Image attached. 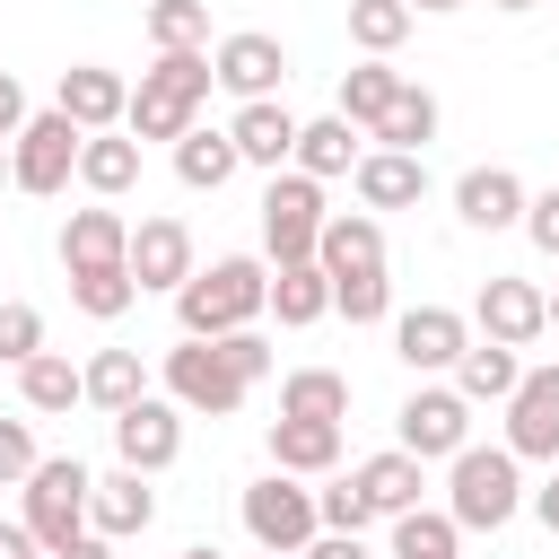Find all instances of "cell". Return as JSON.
I'll return each mask as SVG.
<instances>
[{
    "label": "cell",
    "mask_w": 559,
    "mask_h": 559,
    "mask_svg": "<svg viewBox=\"0 0 559 559\" xmlns=\"http://www.w3.org/2000/svg\"><path fill=\"white\" fill-rule=\"evenodd\" d=\"M271 314V262L262 253H218L210 271L192 262V280L175 288V323L192 341H218V332H245Z\"/></svg>",
    "instance_id": "obj_1"
},
{
    "label": "cell",
    "mask_w": 559,
    "mask_h": 559,
    "mask_svg": "<svg viewBox=\"0 0 559 559\" xmlns=\"http://www.w3.org/2000/svg\"><path fill=\"white\" fill-rule=\"evenodd\" d=\"M210 44H192V52H157L148 70H140V87H131V105H122V131L131 140H183L192 131V114L210 105Z\"/></svg>",
    "instance_id": "obj_2"
},
{
    "label": "cell",
    "mask_w": 559,
    "mask_h": 559,
    "mask_svg": "<svg viewBox=\"0 0 559 559\" xmlns=\"http://www.w3.org/2000/svg\"><path fill=\"white\" fill-rule=\"evenodd\" d=\"M515 507H524V463L507 445L445 454V515H454V533H498V524H515Z\"/></svg>",
    "instance_id": "obj_3"
},
{
    "label": "cell",
    "mask_w": 559,
    "mask_h": 559,
    "mask_svg": "<svg viewBox=\"0 0 559 559\" xmlns=\"http://www.w3.org/2000/svg\"><path fill=\"white\" fill-rule=\"evenodd\" d=\"M157 376H166V402H175L183 419H236V411H245V393H253V384L236 376L227 341H192V332L166 349V367H157Z\"/></svg>",
    "instance_id": "obj_4"
},
{
    "label": "cell",
    "mask_w": 559,
    "mask_h": 559,
    "mask_svg": "<svg viewBox=\"0 0 559 559\" xmlns=\"http://www.w3.org/2000/svg\"><path fill=\"white\" fill-rule=\"evenodd\" d=\"M79 140H87V131H79L61 105L26 114V122H17V140H9V183H17V192H35V201L70 192V175H79Z\"/></svg>",
    "instance_id": "obj_5"
},
{
    "label": "cell",
    "mask_w": 559,
    "mask_h": 559,
    "mask_svg": "<svg viewBox=\"0 0 559 559\" xmlns=\"http://www.w3.org/2000/svg\"><path fill=\"white\" fill-rule=\"evenodd\" d=\"M17 489H26V515H17V524H26L44 550H61L70 533H87V489H96V472H87L79 454H44Z\"/></svg>",
    "instance_id": "obj_6"
},
{
    "label": "cell",
    "mask_w": 559,
    "mask_h": 559,
    "mask_svg": "<svg viewBox=\"0 0 559 559\" xmlns=\"http://www.w3.org/2000/svg\"><path fill=\"white\" fill-rule=\"evenodd\" d=\"M323 183L314 175H297V166H280L271 183H262V262H314V236H323Z\"/></svg>",
    "instance_id": "obj_7"
},
{
    "label": "cell",
    "mask_w": 559,
    "mask_h": 559,
    "mask_svg": "<svg viewBox=\"0 0 559 559\" xmlns=\"http://www.w3.org/2000/svg\"><path fill=\"white\" fill-rule=\"evenodd\" d=\"M245 533H253V550H306V542L323 533L314 489H306L297 472H262V480L245 489Z\"/></svg>",
    "instance_id": "obj_8"
},
{
    "label": "cell",
    "mask_w": 559,
    "mask_h": 559,
    "mask_svg": "<svg viewBox=\"0 0 559 559\" xmlns=\"http://www.w3.org/2000/svg\"><path fill=\"white\" fill-rule=\"evenodd\" d=\"M393 445H402V454H419V463L463 454V445H472V402H463L454 384H419V393L393 411Z\"/></svg>",
    "instance_id": "obj_9"
},
{
    "label": "cell",
    "mask_w": 559,
    "mask_h": 559,
    "mask_svg": "<svg viewBox=\"0 0 559 559\" xmlns=\"http://www.w3.org/2000/svg\"><path fill=\"white\" fill-rule=\"evenodd\" d=\"M515 463H559V367H524L507 393V437Z\"/></svg>",
    "instance_id": "obj_10"
},
{
    "label": "cell",
    "mask_w": 559,
    "mask_h": 559,
    "mask_svg": "<svg viewBox=\"0 0 559 559\" xmlns=\"http://www.w3.org/2000/svg\"><path fill=\"white\" fill-rule=\"evenodd\" d=\"M210 79H218L236 105L280 96V79H288V44H280V35H262V26H236V35H218V44H210Z\"/></svg>",
    "instance_id": "obj_11"
},
{
    "label": "cell",
    "mask_w": 559,
    "mask_h": 559,
    "mask_svg": "<svg viewBox=\"0 0 559 559\" xmlns=\"http://www.w3.org/2000/svg\"><path fill=\"white\" fill-rule=\"evenodd\" d=\"M472 323H480V341H507V349H533V341L550 332V314H542V288H533V280H515V271H489V280H480V297H472Z\"/></svg>",
    "instance_id": "obj_12"
},
{
    "label": "cell",
    "mask_w": 559,
    "mask_h": 559,
    "mask_svg": "<svg viewBox=\"0 0 559 559\" xmlns=\"http://www.w3.org/2000/svg\"><path fill=\"white\" fill-rule=\"evenodd\" d=\"M114 454L131 463V472H166L175 454H183V411L166 402V393H140L131 411H114Z\"/></svg>",
    "instance_id": "obj_13"
},
{
    "label": "cell",
    "mask_w": 559,
    "mask_h": 559,
    "mask_svg": "<svg viewBox=\"0 0 559 559\" xmlns=\"http://www.w3.org/2000/svg\"><path fill=\"white\" fill-rule=\"evenodd\" d=\"M122 271L140 280V297H175V288L192 280V227H183V218H140Z\"/></svg>",
    "instance_id": "obj_14"
},
{
    "label": "cell",
    "mask_w": 559,
    "mask_h": 559,
    "mask_svg": "<svg viewBox=\"0 0 559 559\" xmlns=\"http://www.w3.org/2000/svg\"><path fill=\"white\" fill-rule=\"evenodd\" d=\"M463 341H472V323H463L454 306H411V314H393V358H402L411 376H445V367L463 358Z\"/></svg>",
    "instance_id": "obj_15"
},
{
    "label": "cell",
    "mask_w": 559,
    "mask_h": 559,
    "mask_svg": "<svg viewBox=\"0 0 559 559\" xmlns=\"http://www.w3.org/2000/svg\"><path fill=\"white\" fill-rule=\"evenodd\" d=\"M52 105H61L79 131H122L131 79H122V70H105V61H70V70H61V87H52Z\"/></svg>",
    "instance_id": "obj_16"
},
{
    "label": "cell",
    "mask_w": 559,
    "mask_h": 559,
    "mask_svg": "<svg viewBox=\"0 0 559 559\" xmlns=\"http://www.w3.org/2000/svg\"><path fill=\"white\" fill-rule=\"evenodd\" d=\"M349 183H358V210H419V201H428V157H411V148H367V157L349 166Z\"/></svg>",
    "instance_id": "obj_17"
},
{
    "label": "cell",
    "mask_w": 559,
    "mask_h": 559,
    "mask_svg": "<svg viewBox=\"0 0 559 559\" xmlns=\"http://www.w3.org/2000/svg\"><path fill=\"white\" fill-rule=\"evenodd\" d=\"M454 218L480 227V236L515 227V218H524V175H515V166H463V175H454Z\"/></svg>",
    "instance_id": "obj_18"
},
{
    "label": "cell",
    "mask_w": 559,
    "mask_h": 559,
    "mask_svg": "<svg viewBox=\"0 0 559 559\" xmlns=\"http://www.w3.org/2000/svg\"><path fill=\"white\" fill-rule=\"evenodd\" d=\"M314 262H323V280L384 271V218H376V210H332L323 236H314Z\"/></svg>",
    "instance_id": "obj_19"
},
{
    "label": "cell",
    "mask_w": 559,
    "mask_h": 559,
    "mask_svg": "<svg viewBox=\"0 0 559 559\" xmlns=\"http://www.w3.org/2000/svg\"><path fill=\"white\" fill-rule=\"evenodd\" d=\"M87 524L105 533V542H131V533H148L157 524V489H148V472H105L96 489H87Z\"/></svg>",
    "instance_id": "obj_20"
},
{
    "label": "cell",
    "mask_w": 559,
    "mask_h": 559,
    "mask_svg": "<svg viewBox=\"0 0 559 559\" xmlns=\"http://www.w3.org/2000/svg\"><path fill=\"white\" fill-rule=\"evenodd\" d=\"M227 140H236V157H245V166L280 175V166H288V148H297V114H288L280 96H253V105H236Z\"/></svg>",
    "instance_id": "obj_21"
},
{
    "label": "cell",
    "mask_w": 559,
    "mask_h": 559,
    "mask_svg": "<svg viewBox=\"0 0 559 559\" xmlns=\"http://www.w3.org/2000/svg\"><path fill=\"white\" fill-rule=\"evenodd\" d=\"M122 253H131V218H122L114 201L61 218V271H105V262H122Z\"/></svg>",
    "instance_id": "obj_22"
},
{
    "label": "cell",
    "mask_w": 559,
    "mask_h": 559,
    "mask_svg": "<svg viewBox=\"0 0 559 559\" xmlns=\"http://www.w3.org/2000/svg\"><path fill=\"white\" fill-rule=\"evenodd\" d=\"M349 480H358V489H367V507L393 524V515H411V507H419V489H428V463H419V454H402V445H384V454H367Z\"/></svg>",
    "instance_id": "obj_23"
},
{
    "label": "cell",
    "mask_w": 559,
    "mask_h": 559,
    "mask_svg": "<svg viewBox=\"0 0 559 559\" xmlns=\"http://www.w3.org/2000/svg\"><path fill=\"white\" fill-rule=\"evenodd\" d=\"M358 157H367L358 122H341V114H323V122H297V148H288V166H297V175L332 183V175H349Z\"/></svg>",
    "instance_id": "obj_24"
},
{
    "label": "cell",
    "mask_w": 559,
    "mask_h": 559,
    "mask_svg": "<svg viewBox=\"0 0 559 559\" xmlns=\"http://www.w3.org/2000/svg\"><path fill=\"white\" fill-rule=\"evenodd\" d=\"M341 463V419H271V472H332Z\"/></svg>",
    "instance_id": "obj_25"
},
{
    "label": "cell",
    "mask_w": 559,
    "mask_h": 559,
    "mask_svg": "<svg viewBox=\"0 0 559 559\" xmlns=\"http://www.w3.org/2000/svg\"><path fill=\"white\" fill-rule=\"evenodd\" d=\"M79 183H87L96 201H122V192L140 183V140H131V131H87V140H79Z\"/></svg>",
    "instance_id": "obj_26"
},
{
    "label": "cell",
    "mask_w": 559,
    "mask_h": 559,
    "mask_svg": "<svg viewBox=\"0 0 559 559\" xmlns=\"http://www.w3.org/2000/svg\"><path fill=\"white\" fill-rule=\"evenodd\" d=\"M445 376H454V393H463V402L480 411V402H507V393H515V376H524V358H515L507 341H463V358H454Z\"/></svg>",
    "instance_id": "obj_27"
},
{
    "label": "cell",
    "mask_w": 559,
    "mask_h": 559,
    "mask_svg": "<svg viewBox=\"0 0 559 559\" xmlns=\"http://www.w3.org/2000/svg\"><path fill=\"white\" fill-rule=\"evenodd\" d=\"M271 314H280L288 332L323 323V314H332V280H323V262H271Z\"/></svg>",
    "instance_id": "obj_28"
},
{
    "label": "cell",
    "mask_w": 559,
    "mask_h": 559,
    "mask_svg": "<svg viewBox=\"0 0 559 559\" xmlns=\"http://www.w3.org/2000/svg\"><path fill=\"white\" fill-rule=\"evenodd\" d=\"M140 393H148V367H140V349H96V358L79 367V402H96L105 419H114V411H131Z\"/></svg>",
    "instance_id": "obj_29"
},
{
    "label": "cell",
    "mask_w": 559,
    "mask_h": 559,
    "mask_svg": "<svg viewBox=\"0 0 559 559\" xmlns=\"http://www.w3.org/2000/svg\"><path fill=\"white\" fill-rule=\"evenodd\" d=\"M367 140H376V148H411V157H419V148L437 140V96H428L419 79H402V87H393V105L376 114V131H367Z\"/></svg>",
    "instance_id": "obj_30"
},
{
    "label": "cell",
    "mask_w": 559,
    "mask_h": 559,
    "mask_svg": "<svg viewBox=\"0 0 559 559\" xmlns=\"http://www.w3.org/2000/svg\"><path fill=\"white\" fill-rule=\"evenodd\" d=\"M236 166H245V157H236V140H227V131H210V122H192V131L175 140V183H183V192H218Z\"/></svg>",
    "instance_id": "obj_31"
},
{
    "label": "cell",
    "mask_w": 559,
    "mask_h": 559,
    "mask_svg": "<svg viewBox=\"0 0 559 559\" xmlns=\"http://www.w3.org/2000/svg\"><path fill=\"white\" fill-rule=\"evenodd\" d=\"M17 402H26L35 419H61V411L79 402V367H70L61 349H35V358H17Z\"/></svg>",
    "instance_id": "obj_32"
},
{
    "label": "cell",
    "mask_w": 559,
    "mask_h": 559,
    "mask_svg": "<svg viewBox=\"0 0 559 559\" xmlns=\"http://www.w3.org/2000/svg\"><path fill=\"white\" fill-rule=\"evenodd\" d=\"M280 419H349V376L341 367H297L280 384Z\"/></svg>",
    "instance_id": "obj_33"
},
{
    "label": "cell",
    "mask_w": 559,
    "mask_h": 559,
    "mask_svg": "<svg viewBox=\"0 0 559 559\" xmlns=\"http://www.w3.org/2000/svg\"><path fill=\"white\" fill-rule=\"evenodd\" d=\"M393 87H402V70L367 52L358 70H341V105H332V114H341V122H358V131H376V114L393 105Z\"/></svg>",
    "instance_id": "obj_34"
},
{
    "label": "cell",
    "mask_w": 559,
    "mask_h": 559,
    "mask_svg": "<svg viewBox=\"0 0 559 559\" xmlns=\"http://www.w3.org/2000/svg\"><path fill=\"white\" fill-rule=\"evenodd\" d=\"M70 306H79L87 323H114V314L140 306V280H131L122 262H105V271H70Z\"/></svg>",
    "instance_id": "obj_35"
},
{
    "label": "cell",
    "mask_w": 559,
    "mask_h": 559,
    "mask_svg": "<svg viewBox=\"0 0 559 559\" xmlns=\"http://www.w3.org/2000/svg\"><path fill=\"white\" fill-rule=\"evenodd\" d=\"M393 559H463V533L445 507H411L393 515Z\"/></svg>",
    "instance_id": "obj_36"
},
{
    "label": "cell",
    "mask_w": 559,
    "mask_h": 559,
    "mask_svg": "<svg viewBox=\"0 0 559 559\" xmlns=\"http://www.w3.org/2000/svg\"><path fill=\"white\" fill-rule=\"evenodd\" d=\"M140 26L157 52H192V44H210V0H148Z\"/></svg>",
    "instance_id": "obj_37"
},
{
    "label": "cell",
    "mask_w": 559,
    "mask_h": 559,
    "mask_svg": "<svg viewBox=\"0 0 559 559\" xmlns=\"http://www.w3.org/2000/svg\"><path fill=\"white\" fill-rule=\"evenodd\" d=\"M411 26H419V17H411L402 0H349V44H358V52H376V61H393Z\"/></svg>",
    "instance_id": "obj_38"
},
{
    "label": "cell",
    "mask_w": 559,
    "mask_h": 559,
    "mask_svg": "<svg viewBox=\"0 0 559 559\" xmlns=\"http://www.w3.org/2000/svg\"><path fill=\"white\" fill-rule=\"evenodd\" d=\"M332 314H349V323H384V314H393V280H384V271L332 280Z\"/></svg>",
    "instance_id": "obj_39"
},
{
    "label": "cell",
    "mask_w": 559,
    "mask_h": 559,
    "mask_svg": "<svg viewBox=\"0 0 559 559\" xmlns=\"http://www.w3.org/2000/svg\"><path fill=\"white\" fill-rule=\"evenodd\" d=\"M314 515H323V533H367V524H384V515L367 507V489H358V480H332V489H314Z\"/></svg>",
    "instance_id": "obj_40"
},
{
    "label": "cell",
    "mask_w": 559,
    "mask_h": 559,
    "mask_svg": "<svg viewBox=\"0 0 559 559\" xmlns=\"http://www.w3.org/2000/svg\"><path fill=\"white\" fill-rule=\"evenodd\" d=\"M44 349V314L26 306V297H9L0 306V367H17V358H35Z\"/></svg>",
    "instance_id": "obj_41"
},
{
    "label": "cell",
    "mask_w": 559,
    "mask_h": 559,
    "mask_svg": "<svg viewBox=\"0 0 559 559\" xmlns=\"http://www.w3.org/2000/svg\"><path fill=\"white\" fill-rule=\"evenodd\" d=\"M515 227L533 236V253L559 262V183H550V192H524V218H515Z\"/></svg>",
    "instance_id": "obj_42"
},
{
    "label": "cell",
    "mask_w": 559,
    "mask_h": 559,
    "mask_svg": "<svg viewBox=\"0 0 559 559\" xmlns=\"http://www.w3.org/2000/svg\"><path fill=\"white\" fill-rule=\"evenodd\" d=\"M44 454H35V428L26 419H0V480H26Z\"/></svg>",
    "instance_id": "obj_43"
},
{
    "label": "cell",
    "mask_w": 559,
    "mask_h": 559,
    "mask_svg": "<svg viewBox=\"0 0 559 559\" xmlns=\"http://www.w3.org/2000/svg\"><path fill=\"white\" fill-rule=\"evenodd\" d=\"M218 341H227V358H236V376H245V384H262V376H271V341H262L253 323H245V332H218Z\"/></svg>",
    "instance_id": "obj_44"
},
{
    "label": "cell",
    "mask_w": 559,
    "mask_h": 559,
    "mask_svg": "<svg viewBox=\"0 0 559 559\" xmlns=\"http://www.w3.org/2000/svg\"><path fill=\"white\" fill-rule=\"evenodd\" d=\"M297 559H376V550H367V533H314Z\"/></svg>",
    "instance_id": "obj_45"
},
{
    "label": "cell",
    "mask_w": 559,
    "mask_h": 559,
    "mask_svg": "<svg viewBox=\"0 0 559 559\" xmlns=\"http://www.w3.org/2000/svg\"><path fill=\"white\" fill-rule=\"evenodd\" d=\"M35 105H26V87H17V70H0V140H17V122H26Z\"/></svg>",
    "instance_id": "obj_46"
},
{
    "label": "cell",
    "mask_w": 559,
    "mask_h": 559,
    "mask_svg": "<svg viewBox=\"0 0 559 559\" xmlns=\"http://www.w3.org/2000/svg\"><path fill=\"white\" fill-rule=\"evenodd\" d=\"M44 559H114V542L87 524V533H70V542H61V550H44Z\"/></svg>",
    "instance_id": "obj_47"
},
{
    "label": "cell",
    "mask_w": 559,
    "mask_h": 559,
    "mask_svg": "<svg viewBox=\"0 0 559 559\" xmlns=\"http://www.w3.org/2000/svg\"><path fill=\"white\" fill-rule=\"evenodd\" d=\"M524 498H533V515H542V533H550V542H559V472H550V480H542V489H524Z\"/></svg>",
    "instance_id": "obj_48"
},
{
    "label": "cell",
    "mask_w": 559,
    "mask_h": 559,
    "mask_svg": "<svg viewBox=\"0 0 559 559\" xmlns=\"http://www.w3.org/2000/svg\"><path fill=\"white\" fill-rule=\"evenodd\" d=\"M0 559H44V542L26 524H0Z\"/></svg>",
    "instance_id": "obj_49"
},
{
    "label": "cell",
    "mask_w": 559,
    "mask_h": 559,
    "mask_svg": "<svg viewBox=\"0 0 559 559\" xmlns=\"http://www.w3.org/2000/svg\"><path fill=\"white\" fill-rule=\"evenodd\" d=\"M411 17H445V9H463V0H402Z\"/></svg>",
    "instance_id": "obj_50"
},
{
    "label": "cell",
    "mask_w": 559,
    "mask_h": 559,
    "mask_svg": "<svg viewBox=\"0 0 559 559\" xmlns=\"http://www.w3.org/2000/svg\"><path fill=\"white\" fill-rule=\"evenodd\" d=\"M542 314H550V332H559V288H542Z\"/></svg>",
    "instance_id": "obj_51"
},
{
    "label": "cell",
    "mask_w": 559,
    "mask_h": 559,
    "mask_svg": "<svg viewBox=\"0 0 559 559\" xmlns=\"http://www.w3.org/2000/svg\"><path fill=\"white\" fill-rule=\"evenodd\" d=\"M175 559H218V550H210V542H192V550H175Z\"/></svg>",
    "instance_id": "obj_52"
},
{
    "label": "cell",
    "mask_w": 559,
    "mask_h": 559,
    "mask_svg": "<svg viewBox=\"0 0 559 559\" xmlns=\"http://www.w3.org/2000/svg\"><path fill=\"white\" fill-rule=\"evenodd\" d=\"M489 9H542V0H489Z\"/></svg>",
    "instance_id": "obj_53"
},
{
    "label": "cell",
    "mask_w": 559,
    "mask_h": 559,
    "mask_svg": "<svg viewBox=\"0 0 559 559\" xmlns=\"http://www.w3.org/2000/svg\"><path fill=\"white\" fill-rule=\"evenodd\" d=\"M0 183H9V140H0Z\"/></svg>",
    "instance_id": "obj_54"
},
{
    "label": "cell",
    "mask_w": 559,
    "mask_h": 559,
    "mask_svg": "<svg viewBox=\"0 0 559 559\" xmlns=\"http://www.w3.org/2000/svg\"><path fill=\"white\" fill-rule=\"evenodd\" d=\"M253 559H297V550H253Z\"/></svg>",
    "instance_id": "obj_55"
}]
</instances>
